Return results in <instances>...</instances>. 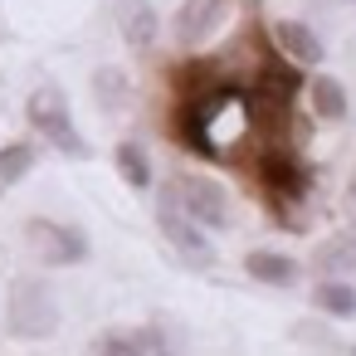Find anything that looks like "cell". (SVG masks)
Returning a JSON list of instances; mask_svg holds the SVG:
<instances>
[{
  "label": "cell",
  "instance_id": "8",
  "mask_svg": "<svg viewBox=\"0 0 356 356\" xmlns=\"http://www.w3.org/2000/svg\"><path fill=\"white\" fill-rule=\"evenodd\" d=\"M225 10H229V0H186V6L176 10V40L186 44V49H195V44H205V35L225 20Z\"/></svg>",
  "mask_w": 356,
  "mask_h": 356
},
{
  "label": "cell",
  "instance_id": "17",
  "mask_svg": "<svg viewBox=\"0 0 356 356\" xmlns=\"http://www.w3.org/2000/svg\"><path fill=\"white\" fill-rule=\"evenodd\" d=\"M93 88H98L103 113H118L122 98H127V74H122V69H98V74H93Z\"/></svg>",
  "mask_w": 356,
  "mask_h": 356
},
{
  "label": "cell",
  "instance_id": "16",
  "mask_svg": "<svg viewBox=\"0 0 356 356\" xmlns=\"http://www.w3.org/2000/svg\"><path fill=\"white\" fill-rule=\"evenodd\" d=\"M35 147L30 142H10V147H0V191L6 186H15V181H25L30 171H35Z\"/></svg>",
  "mask_w": 356,
  "mask_h": 356
},
{
  "label": "cell",
  "instance_id": "2",
  "mask_svg": "<svg viewBox=\"0 0 356 356\" xmlns=\"http://www.w3.org/2000/svg\"><path fill=\"white\" fill-rule=\"evenodd\" d=\"M25 113H30V127H35L40 137H49V147H59L69 161H83V156H88V142L79 137L74 113H69V98H64V88H59V83L35 88Z\"/></svg>",
  "mask_w": 356,
  "mask_h": 356
},
{
  "label": "cell",
  "instance_id": "14",
  "mask_svg": "<svg viewBox=\"0 0 356 356\" xmlns=\"http://www.w3.org/2000/svg\"><path fill=\"white\" fill-rule=\"evenodd\" d=\"M307 93H312V113H317L322 122H341V118H346V88H341L337 79L322 74V79H312Z\"/></svg>",
  "mask_w": 356,
  "mask_h": 356
},
{
  "label": "cell",
  "instance_id": "13",
  "mask_svg": "<svg viewBox=\"0 0 356 356\" xmlns=\"http://www.w3.org/2000/svg\"><path fill=\"white\" fill-rule=\"evenodd\" d=\"M113 161H118V176H122L132 191H152V161H147L142 142H118Z\"/></svg>",
  "mask_w": 356,
  "mask_h": 356
},
{
  "label": "cell",
  "instance_id": "5",
  "mask_svg": "<svg viewBox=\"0 0 356 356\" xmlns=\"http://www.w3.org/2000/svg\"><path fill=\"white\" fill-rule=\"evenodd\" d=\"M181 351V337L171 327H122V332H108L93 356H176Z\"/></svg>",
  "mask_w": 356,
  "mask_h": 356
},
{
  "label": "cell",
  "instance_id": "1",
  "mask_svg": "<svg viewBox=\"0 0 356 356\" xmlns=\"http://www.w3.org/2000/svg\"><path fill=\"white\" fill-rule=\"evenodd\" d=\"M6 327H10V337H20V341H44V337L59 327V298H54L49 278H40V273L10 278V293H6Z\"/></svg>",
  "mask_w": 356,
  "mask_h": 356
},
{
  "label": "cell",
  "instance_id": "11",
  "mask_svg": "<svg viewBox=\"0 0 356 356\" xmlns=\"http://www.w3.org/2000/svg\"><path fill=\"white\" fill-rule=\"evenodd\" d=\"M156 35H161L156 6H152V0H127V6H122V40H127L132 49H147Z\"/></svg>",
  "mask_w": 356,
  "mask_h": 356
},
{
  "label": "cell",
  "instance_id": "9",
  "mask_svg": "<svg viewBox=\"0 0 356 356\" xmlns=\"http://www.w3.org/2000/svg\"><path fill=\"white\" fill-rule=\"evenodd\" d=\"M259 171H264V186L273 191L278 205H283V200H298V195L307 191V171H302L288 152H268V156L259 161Z\"/></svg>",
  "mask_w": 356,
  "mask_h": 356
},
{
  "label": "cell",
  "instance_id": "3",
  "mask_svg": "<svg viewBox=\"0 0 356 356\" xmlns=\"http://www.w3.org/2000/svg\"><path fill=\"white\" fill-rule=\"evenodd\" d=\"M25 244H30V254L44 259L49 268H74V264L88 259V239H83V229L59 225V220H44V215H35V220L25 225Z\"/></svg>",
  "mask_w": 356,
  "mask_h": 356
},
{
  "label": "cell",
  "instance_id": "10",
  "mask_svg": "<svg viewBox=\"0 0 356 356\" xmlns=\"http://www.w3.org/2000/svg\"><path fill=\"white\" fill-rule=\"evenodd\" d=\"M244 273L268 283V288H293L298 283V259L273 254V249H254V254H244Z\"/></svg>",
  "mask_w": 356,
  "mask_h": 356
},
{
  "label": "cell",
  "instance_id": "7",
  "mask_svg": "<svg viewBox=\"0 0 356 356\" xmlns=\"http://www.w3.org/2000/svg\"><path fill=\"white\" fill-rule=\"evenodd\" d=\"M273 44H278V54H283L293 69H317V64H322V40H317V30L302 25V20H278V25H273Z\"/></svg>",
  "mask_w": 356,
  "mask_h": 356
},
{
  "label": "cell",
  "instance_id": "12",
  "mask_svg": "<svg viewBox=\"0 0 356 356\" xmlns=\"http://www.w3.org/2000/svg\"><path fill=\"white\" fill-rule=\"evenodd\" d=\"M312 307L327 312V317H356V288L341 283V278H317V288H312Z\"/></svg>",
  "mask_w": 356,
  "mask_h": 356
},
{
  "label": "cell",
  "instance_id": "19",
  "mask_svg": "<svg viewBox=\"0 0 356 356\" xmlns=\"http://www.w3.org/2000/svg\"><path fill=\"white\" fill-rule=\"evenodd\" d=\"M351 6H356V0H351Z\"/></svg>",
  "mask_w": 356,
  "mask_h": 356
},
{
  "label": "cell",
  "instance_id": "6",
  "mask_svg": "<svg viewBox=\"0 0 356 356\" xmlns=\"http://www.w3.org/2000/svg\"><path fill=\"white\" fill-rule=\"evenodd\" d=\"M156 229H161L166 244L181 249L186 259H210V254H215L210 239H205V229H195V225L186 220V210H181V200H176V186H166V191L156 195Z\"/></svg>",
  "mask_w": 356,
  "mask_h": 356
},
{
  "label": "cell",
  "instance_id": "18",
  "mask_svg": "<svg viewBox=\"0 0 356 356\" xmlns=\"http://www.w3.org/2000/svg\"><path fill=\"white\" fill-rule=\"evenodd\" d=\"M302 6H332V0H302Z\"/></svg>",
  "mask_w": 356,
  "mask_h": 356
},
{
  "label": "cell",
  "instance_id": "4",
  "mask_svg": "<svg viewBox=\"0 0 356 356\" xmlns=\"http://www.w3.org/2000/svg\"><path fill=\"white\" fill-rule=\"evenodd\" d=\"M176 200H181V210H186V220H191L195 229H200V225L225 229V225H229V195H225V186L210 181V176H186V181H176Z\"/></svg>",
  "mask_w": 356,
  "mask_h": 356
},
{
  "label": "cell",
  "instance_id": "15",
  "mask_svg": "<svg viewBox=\"0 0 356 356\" xmlns=\"http://www.w3.org/2000/svg\"><path fill=\"white\" fill-rule=\"evenodd\" d=\"M346 268H356V229L327 239L322 254H317V273H322V278H327V273H346Z\"/></svg>",
  "mask_w": 356,
  "mask_h": 356
}]
</instances>
